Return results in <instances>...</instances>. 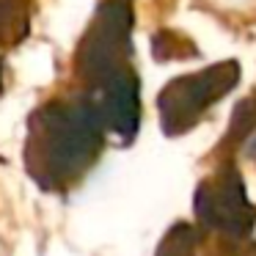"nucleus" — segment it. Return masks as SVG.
I'll use <instances>...</instances> for the list:
<instances>
[{
    "mask_svg": "<svg viewBox=\"0 0 256 256\" xmlns=\"http://www.w3.org/2000/svg\"><path fill=\"white\" fill-rule=\"evenodd\" d=\"M196 218L201 220V226L215 228L223 237H248L254 228L256 210L245 198L242 176L234 166H226L220 171H215L210 179L198 184L193 198Z\"/></svg>",
    "mask_w": 256,
    "mask_h": 256,
    "instance_id": "20e7f679",
    "label": "nucleus"
},
{
    "mask_svg": "<svg viewBox=\"0 0 256 256\" xmlns=\"http://www.w3.org/2000/svg\"><path fill=\"white\" fill-rule=\"evenodd\" d=\"M256 127V96L242 100L234 110L232 127H228V140H245V135H250V130Z\"/></svg>",
    "mask_w": 256,
    "mask_h": 256,
    "instance_id": "6e6552de",
    "label": "nucleus"
},
{
    "mask_svg": "<svg viewBox=\"0 0 256 256\" xmlns=\"http://www.w3.org/2000/svg\"><path fill=\"white\" fill-rule=\"evenodd\" d=\"M240 80V66L234 61L215 64L196 74L174 78L157 96L160 127L168 138L193 130L215 102H220Z\"/></svg>",
    "mask_w": 256,
    "mask_h": 256,
    "instance_id": "7ed1b4c3",
    "label": "nucleus"
},
{
    "mask_svg": "<svg viewBox=\"0 0 256 256\" xmlns=\"http://www.w3.org/2000/svg\"><path fill=\"white\" fill-rule=\"evenodd\" d=\"M30 34V0H0V47H17Z\"/></svg>",
    "mask_w": 256,
    "mask_h": 256,
    "instance_id": "423d86ee",
    "label": "nucleus"
},
{
    "mask_svg": "<svg viewBox=\"0 0 256 256\" xmlns=\"http://www.w3.org/2000/svg\"><path fill=\"white\" fill-rule=\"evenodd\" d=\"M196 248H198V232L190 223H176L160 240L154 256H196Z\"/></svg>",
    "mask_w": 256,
    "mask_h": 256,
    "instance_id": "0eeeda50",
    "label": "nucleus"
},
{
    "mask_svg": "<svg viewBox=\"0 0 256 256\" xmlns=\"http://www.w3.org/2000/svg\"><path fill=\"white\" fill-rule=\"evenodd\" d=\"M105 135L83 94L44 102L28 116L22 146L25 174L44 193H66L96 166Z\"/></svg>",
    "mask_w": 256,
    "mask_h": 256,
    "instance_id": "f257e3e1",
    "label": "nucleus"
},
{
    "mask_svg": "<svg viewBox=\"0 0 256 256\" xmlns=\"http://www.w3.org/2000/svg\"><path fill=\"white\" fill-rule=\"evenodd\" d=\"M226 250H220V254L215 256H256V248H242V245H223Z\"/></svg>",
    "mask_w": 256,
    "mask_h": 256,
    "instance_id": "1a4fd4ad",
    "label": "nucleus"
},
{
    "mask_svg": "<svg viewBox=\"0 0 256 256\" xmlns=\"http://www.w3.org/2000/svg\"><path fill=\"white\" fill-rule=\"evenodd\" d=\"M80 94L96 113L105 132L122 138L124 144L135 138L140 127V78L135 66L110 74L94 86H86Z\"/></svg>",
    "mask_w": 256,
    "mask_h": 256,
    "instance_id": "39448f33",
    "label": "nucleus"
},
{
    "mask_svg": "<svg viewBox=\"0 0 256 256\" xmlns=\"http://www.w3.org/2000/svg\"><path fill=\"white\" fill-rule=\"evenodd\" d=\"M132 22L130 0H102L74 50V74L80 88L116 72L132 69Z\"/></svg>",
    "mask_w": 256,
    "mask_h": 256,
    "instance_id": "f03ea898",
    "label": "nucleus"
},
{
    "mask_svg": "<svg viewBox=\"0 0 256 256\" xmlns=\"http://www.w3.org/2000/svg\"><path fill=\"white\" fill-rule=\"evenodd\" d=\"M0 91H3V58H0Z\"/></svg>",
    "mask_w": 256,
    "mask_h": 256,
    "instance_id": "9d476101",
    "label": "nucleus"
}]
</instances>
